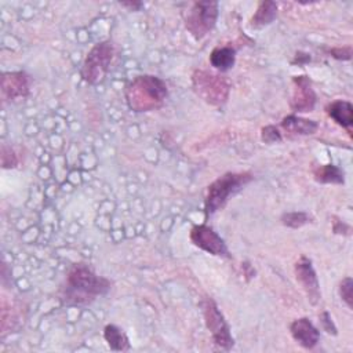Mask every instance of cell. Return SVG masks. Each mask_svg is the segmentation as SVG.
Wrapping results in <instances>:
<instances>
[{"instance_id":"4","label":"cell","mask_w":353,"mask_h":353,"mask_svg":"<svg viewBox=\"0 0 353 353\" xmlns=\"http://www.w3.org/2000/svg\"><path fill=\"white\" fill-rule=\"evenodd\" d=\"M220 14V3L213 0L193 2L182 13L186 31L195 41L204 39L215 27Z\"/></svg>"},{"instance_id":"5","label":"cell","mask_w":353,"mask_h":353,"mask_svg":"<svg viewBox=\"0 0 353 353\" xmlns=\"http://www.w3.org/2000/svg\"><path fill=\"white\" fill-rule=\"evenodd\" d=\"M192 85L197 97L208 105L221 107L229 98L231 83L222 75L197 69L192 75Z\"/></svg>"},{"instance_id":"19","label":"cell","mask_w":353,"mask_h":353,"mask_svg":"<svg viewBox=\"0 0 353 353\" xmlns=\"http://www.w3.org/2000/svg\"><path fill=\"white\" fill-rule=\"evenodd\" d=\"M280 221L287 228L298 229V228H302L303 225L312 222V217L305 211H290V213H284L281 215Z\"/></svg>"},{"instance_id":"25","label":"cell","mask_w":353,"mask_h":353,"mask_svg":"<svg viewBox=\"0 0 353 353\" xmlns=\"http://www.w3.org/2000/svg\"><path fill=\"white\" fill-rule=\"evenodd\" d=\"M308 63H310V56L306 54V53H302V52H298L295 54V58L291 61L292 65H298V67H302V65H305Z\"/></svg>"},{"instance_id":"27","label":"cell","mask_w":353,"mask_h":353,"mask_svg":"<svg viewBox=\"0 0 353 353\" xmlns=\"http://www.w3.org/2000/svg\"><path fill=\"white\" fill-rule=\"evenodd\" d=\"M120 6L129 9L130 12H138L144 5L141 2H120Z\"/></svg>"},{"instance_id":"28","label":"cell","mask_w":353,"mask_h":353,"mask_svg":"<svg viewBox=\"0 0 353 353\" xmlns=\"http://www.w3.org/2000/svg\"><path fill=\"white\" fill-rule=\"evenodd\" d=\"M243 266V270H244V276L247 277V280H250V279H253L254 277V275H255V269L248 264V262H244V264H242Z\"/></svg>"},{"instance_id":"9","label":"cell","mask_w":353,"mask_h":353,"mask_svg":"<svg viewBox=\"0 0 353 353\" xmlns=\"http://www.w3.org/2000/svg\"><path fill=\"white\" fill-rule=\"evenodd\" d=\"M317 96L313 90L312 81L306 75L294 76L292 79V96L290 100V108L295 114H308L314 109Z\"/></svg>"},{"instance_id":"15","label":"cell","mask_w":353,"mask_h":353,"mask_svg":"<svg viewBox=\"0 0 353 353\" xmlns=\"http://www.w3.org/2000/svg\"><path fill=\"white\" fill-rule=\"evenodd\" d=\"M236 63V49L232 46H218L210 54V64L221 74L231 71Z\"/></svg>"},{"instance_id":"26","label":"cell","mask_w":353,"mask_h":353,"mask_svg":"<svg viewBox=\"0 0 353 353\" xmlns=\"http://www.w3.org/2000/svg\"><path fill=\"white\" fill-rule=\"evenodd\" d=\"M332 229H334V232L338 233V235H349V232H350L349 225H346L345 222H342V221H339V220H338V221H334Z\"/></svg>"},{"instance_id":"2","label":"cell","mask_w":353,"mask_h":353,"mask_svg":"<svg viewBox=\"0 0 353 353\" xmlns=\"http://www.w3.org/2000/svg\"><path fill=\"white\" fill-rule=\"evenodd\" d=\"M127 105L134 112H151L162 108L169 97L166 82L153 75L134 78L125 90Z\"/></svg>"},{"instance_id":"1","label":"cell","mask_w":353,"mask_h":353,"mask_svg":"<svg viewBox=\"0 0 353 353\" xmlns=\"http://www.w3.org/2000/svg\"><path fill=\"white\" fill-rule=\"evenodd\" d=\"M112 290V281L86 264H75L67 273L60 299L67 306H89Z\"/></svg>"},{"instance_id":"16","label":"cell","mask_w":353,"mask_h":353,"mask_svg":"<svg viewBox=\"0 0 353 353\" xmlns=\"http://www.w3.org/2000/svg\"><path fill=\"white\" fill-rule=\"evenodd\" d=\"M277 17V3L272 0H264L257 8L255 14L250 20L251 28H264L270 25Z\"/></svg>"},{"instance_id":"3","label":"cell","mask_w":353,"mask_h":353,"mask_svg":"<svg viewBox=\"0 0 353 353\" xmlns=\"http://www.w3.org/2000/svg\"><path fill=\"white\" fill-rule=\"evenodd\" d=\"M254 180L251 173H225L218 177L207 188V195L204 200L206 217L214 215L217 211L222 210L226 203L237 195L246 185Z\"/></svg>"},{"instance_id":"14","label":"cell","mask_w":353,"mask_h":353,"mask_svg":"<svg viewBox=\"0 0 353 353\" xmlns=\"http://www.w3.org/2000/svg\"><path fill=\"white\" fill-rule=\"evenodd\" d=\"M280 127L290 136H312L319 130V123L297 115H288L281 120Z\"/></svg>"},{"instance_id":"6","label":"cell","mask_w":353,"mask_h":353,"mask_svg":"<svg viewBox=\"0 0 353 353\" xmlns=\"http://www.w3.org/2000/svg\"><path fill=\"white\" fill-rule=\"evenodd\" d=\"M115 45L111 41L96 45L86 56L81 76L89 85L103 83L115 58Z\"/></svg>"},{"instance_id":"24","label":"cell","mask_w":353,"mask_h":353,"mask_svg":"<svg viewBox=\"0 0 353 353\" xmlns=\"http://www.w3.org/2000/svg\"><path fill=\"white\" fill-rule=\"evenodd\" d=\"M319 319H320V323H321L323 330H324L327 334H330V335H336V334H338L336 325L334 324L332 317H331V314H330L328 312H321V314H320Z\"/></svg>"},{"instance_id":"13","label":"cell","mask_w":353,"mask_h":353,"mask_svg":"<svg viewBox=\"0 0 353 353\" xmlns=\"http://www.w3.org/2000/svg\"><path fill=\"white\" fill-rule=\"evenodd\" d=\"M327 115L342 129L347 131L352 137V125H353V105L345 100H335L325 107Z\"/></svg>"},{"instance_id":"10","label":"cell","mask_w":353,"mask_h":353,"mask_svg":"<svg viewBox=\"0 0 353 353\" xmlns=\"http://www.w3.org/2000/svg\"><path fill=\"white\" fill-rule=\"evenodd\" d=\"M294 272H295V277L299 281V284L302 286L309 302L312 305H317L320 298H321V292H320V283L316 275V270L313 268L312 261L302 255L295 266H294Z\"/></svg>"},{"instance_id":"11","label":"cell","mask_w":353,"mask_h":353,"mask_svg":"<svg viewBox=\"0 0 353 353\" xmlns=\"http://www.w3.org/2000/svg\"><path fill=\"white\" fill-rule=\"evenodd\" d=\"M31 79L25 72H8L2 76V93L10 103L25 100L30 96Z\"/></svg>"},{"instance_id":"23","label":"cell","mask_w":353,"mask_h":353,"mask_svg":"<svg viewBox=\"0 0 353 353\" xmlns=\"http://www.w3.org/2000/svg\"><path fill=\"white\" fill-rule=\"evenodd\" d=\"M327 53L338 60V61H349L352 58V47L350 46H345V47H332L328 49Z\"/></svg>"},{"instance_id":"18","label":"cell","mask_w":353,"mask_h":353,"mask_svg":"<svg viewBox=\"0 0 353 353\" xmlns=\"http://www.w3.org/2000/svg\"><path fill=\"white\" fill-rule=\"evenodd\" d=\"M104 338L112 350L126 352V350H130V347H131L127 334L120 327H118L115 324L105 325Z\"/></svg>"},{"instance_id":"21","label":"cell","mask_w":353,"mask_h":353,"mask_svg":"<svg viewBox=\"0 0 353 353\" xmlns=\"http://www.w3.org/2000/svg\"><path fill=\"white\" fill-rule=\"evenodd\" d=\"M339 295L341 299L346 303L349 309L353 308V280L352 277H345L339 283Z\"/></svg>"},{"instance_id":"22","label":"cell","mask_w":353,"mask_h":353,"mask_svg":"<svg viewBox=\"0 0 353 353\" xmlns=\"http://www.w3.org/2000/svg\"><path fill=\"white\" fill-rule=\"evenodd\" d=\"M261 140L265 144L272 145V144H276V142H281L283 137H281V133L279 131V129L276 126L269 125V126H265L261 130Z\"/></svg>"},{"instance_id":"12","label":"cell","mask_w":353,"mask_h":353,"mask_svg":"<svg viewBox=\"0 0 353 353\" xmlns=\"http://www.w3.org/2000/svg\"><path fill=\"white\" fill-rule=\"evenodd\" d=\"M290 332L294 341L303 349H313L320 341V331L308 317H299L290 325Z\"/></svg>"},{"instance_id":"8","label":"cell","mask_w":353,"mask_h":353,"mask_svg":"<svg viewBox=\"0 0 353 353\" xmlns=\"http://www.w3.org/2000/svg\"><path fill=\"white\" fill-rule=\"evenodd\" d=\"M191 242L200 250L221 258H231L229 248L225 240L207 225H195L191 229Z\"/></svg>"},{"instance_id":"7","label":"cell","mask_w":353,"mask_h":353,"mask_svg":"<svg viewBox=\"0 0 353 353\" xmlns=\"http://www.w3.org/2000/svg\"><path fill=\"white\" fill-rule=\"evenodd\" d=\"M200 306L203 310L206 325H207L208 331L211 332L214 343L217 346H220L221 349L231 350L235 345V339H233V336L231 334V328H229L222 312L220 310L218 305L215 303V301L211 297H206L202 299Z\"/></svg>"},{"instance_id":"17","label":"cell","mask_w":353,"mask_h":353,"mask_svg":"<svg viewBox=\"0 0 353 353\" xmlns=\"http://www.w3.org/2000/svg\"><path fill=\"white\" fill-rule=\"evenodd\" d=\"M313 178L319 184H332V185H343L345 184L343 170L334 164H320V166L314 167Z\"/></svg>"},{"instance_id":"20","label":"cell","mask_w":353,"mask_h":353,"mask_svg":"<svg viewBox=\"0 0 353 353\" xmlns=\"http://www.w3.org/2000/svg\"><path fill=\"white\" fill-rule=\"evenodd\" d=\"M2 169L9 170V169H16L19 166V155L16 153V151L12 147L8 145H2Z\"/></svg>"}]
</instances>
